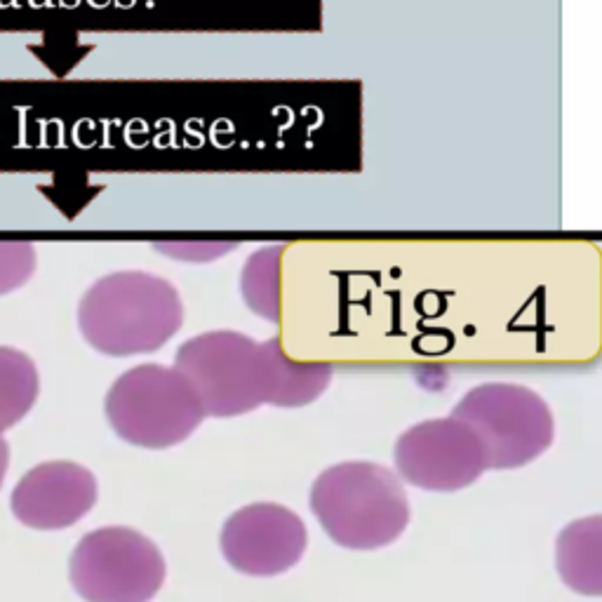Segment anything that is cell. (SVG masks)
Returning a JSON list of instances; mask_svg holds the SVG:
<instances>
[{
    "instance_id": "cell-1",
    "label": "cell",
    "mask_w": 602,
    "mask_h": 602,
    "mask_svg": "<svg viewBox=\"0 0 602 602\" xmlns=\"http://www.w3.org/2000/svg\"><path fill=\"white\" fill-rule=\"evenodd\" d=\"M184 306L170 280L144 271L99 278L78 306L80 332L92 349L111 358L153 353L179 332Z\"/></svg>"
},
{
    "instance_id": "cell-2",
    "label": "cell",
    "mask_w": 602,
    "mask_h": 602,
    "mask_svg": "<svg viewBox=\"0 0 602 602\" xmlns=\"http://www.w3.org/2000/svg\"><path fill=\"white\" fill-rule=\"evenodd\" d=\"M311 511L327 537L351 551L389 546L410 523L403 480L372 461H344L320 473L311 487Z\"/></svg>"
},
{
    "instance_id": "cell-3",
    "label": "cell",
    "mask_w": 602,
    "mask_h": 602,
    "mask_svg": "<svg viewBox=\"0 0 602 602\" xmlns=\"http://www.w3.org/2000/svg\"><path fill=\"white\" fill-rule=\"evenodd\" d=\"M106 417L118 438L146 450L184 443L207 417L198 393L175 365H137L106 396Z\"/></svg>"
},
{
    "instance_id": "cell-4",
    "label": "cell",
    "mask_w": 602,
    "mask_h": 602,
    "mask_svg": "<svg viewBox=\"0 0 602 602\" xmlns=\"http://www.w3.org/2000/svg\"><path fill=\"white\" fill-rule=\"evenodd\" d=\"M175 367L196 389L207 417H240L269 400V344L243 332L214 330L184 341Z\"/></svg>"
},
{
    "instance_id": "cell-5",
    "label": "cell",
    "mask_w": 602,
    "mask_h": 602,
    "mask_svg": "<svg viewBox=\"0 0 602 602\" xmlns=\"http://www.w3.org/2000/svg\"><path fill=\"white\" fill-rule=\"evenodd\" d=\"M452 417L478 433L494 471L527 466L551 447L555 436L551 407L520 384H480L459 400Z\"/></svg>"
},
{
    "instance_id": "cell-6",
    "label": "cell",
    "mask_w": 602,
    "mask_h": 602,
    "mask_svg": "<svg viewBox=\"0 0 602 602\" xmlns=\"http://www.w3.org/2000/svg\"><path fill=\"white\" fill-rule=\"evenodd\" d=\"M160 548L132 527H99L71 555V584L85 602H149L165 584Z\"/></svg>"
},
{
    "instance_id": "cell-7",
    "label": "cell",
    "mask_w": 602,
    "mask_h": 602,
    "mask_svg": "<svg viewBox=\"0 0 602 602\" xmlns=\"http://www.w3.org/2000/svg\"><path fill=\"white\" fill-rule=\"evenodd\" d=\"M398 478L428 492H457L490 468L483 440L457 417L428 419L396 443Z\"/></svg>"
},
{
    "instance_id": "cell-8",
    "label": "cell",
    "mask_w": 602,
    "mask_h": 602,
    "mask_svg": "<svg viewBox=\"0 0 602 602\" xmlns=\"http://www.w3.org/2000/svg\"><path fill=\"white\" fill-rule=\"evenodd\" d=\"M219 544L233 570L250 577H276L299 563L309 532L287 506L262 501L238 508L224 523Z\"/></svg>"
},
{
    "instance_id": "cell-9",
    "label": "cell",
    "mask_w": 602,
    "mask_h": 602,
    "mask_svg": "<svg viewBox=\"0 0 602 602\" xmlns=\"http://www.w3.org/2000/svg\"><path fill=\"white\" fill-rule=\"evenodd\" d=\"M97 501V478L76 461L33 466L12 492V513L33 530H64L90 513Z\"/></svg>"
},
{
    "instance_id": "cell-10",
    "label": "cell",
    "mask_w": 602,
    "mask_h": 602,
    "mask_svg": "<svg viewBox=\"0 0 602 602\" xmlns=\"http://www.w3.org/2000/svg\"><path fill=\"white\" fill-rule=\"evenodd\" d=\"M555 563L567 588L581 595L602 593V518L574 520L558 534Z\"/></svg>"
},
{
    "instance_id": "cell-11",
    "label": "cell",
    "mask_w": 602,
    "mask_h": 602,
    "mask_svg": "<svg viewBox=\"0 0 602 602\" xmlns=\"http://www.w3.org/2000/svg\"><path fill=\"white\" fill-rule=\"evenodd\" d=\"M271 360V389L266 405L304 407L323 396L332 379V367L325 363H294L280 346L278 337L266 341Z\"/></svg>"
},
{
    "instance_id": "cell-12",
    "label": "cell",
    "mask_w": 602,
    "mask_h": 602,
    "mask_svg": "<svg viewBox=\"0 0 602 602\" xmlns=\"http://www.w3.org/2000/svg\"><path fill=\"white\" fill-rule=\"evenodd\" d=\"M40 379L24 351L0 346V433L24 419L36 403Z\"/></svg>"
},
{
    "instance_id": "cell-13",
    "label": "cell",
    "mask_w": 602,
    "mask_h": 602,
    "mask_svg": "<svg viewBox=\"0 0 602 602\" xmlns=\"http://www.w3.org/2000/svg\"><path fill=\"white\" fill-rule=\"evenodd\" d=\"M285 247H264L247 259L243 276H240V292L245 304L259 318L278 323L280 318V257Z\"/></svg>"
},
{
    "instance_id": "cell-14",
    "label": "cell",
    "mask_w": 602,
    "mask_h": 602,
    "mask_svg": "<svg viewBox=\"0 0 602 602\" xmlns=\"http://www.w3.org/2000/svg\"><path fill=\"white\" fill-rule=\"evenodd\" d=\"M36 271V250L26 240H0V294L19 290Z\"/></svg>"
},
{
    "instance_id": "cell-15",
    "label": "cell",
    "mask_w": 602,
    "mask_h": 602,
    "mask_svg": "<svg viewBox=\"0 0 602 602\" xmlns=\"http://www.w3.org/2000/svg\"><path fill=\"white\" fill-rule=\"evenodd\" d=\"M160 250L182 259V262H210L219 254L233 250L231 243H167L160 245Z\"/></svg>"
},
{
    "instance_id": "cell-16",
    "label": "cell",
    "mask_w": 602,
    "mask_h": 602,
    "mask_svg": "<svg viewBox=\"0 0 602 602\" xmlns=\"http://www.w3.org/2000/svg\"><path fill=\"white\" fill-rule=\"evenodd\" d=\"M8 464H10V445H8V440L0 436V485H3V480H5Z\"/></svg>"
}]
</instances>
